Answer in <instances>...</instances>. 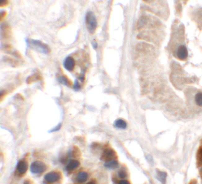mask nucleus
Returning a JSON list of instances; mask_svg holds the SVG:
<instances>
[{"label":"nucleus","instance_id":"obj_1","mask_svg":"<svg viewBox=\"0 0 202 184\" xmlns=\"http://www.w3.org/2000/svg\"><path fill=\"white\" fill-rule=\"evenodd\" d=\"M25 41L28 47L36 50L38 52L45 54H49L51 52L49 45L40 40L27 39Z\"/></svg>","mask_w":202,"mask_h":184},{"label":"nucleus","instance_id":"obj_2","mask_svg":"<svg viewBox=\"0 0 202 184\" xmlns=\"http://www.w3.org/2000/svg\"><path fill=\"white\" fill-rule=\"evenodd\" d=\"M86 24L89 33H94L97 29L98 23L96 16L92 11H88L86 14Z\"/></svg>","mask_w":202,"mask_h":184},{"label":"nucleus","instance_id":"obj_3","mask_svg":"<svg viewBox=\"0 0 202 184\" xmlns=\"http://www.w3.org/2000/svg\"><path fill=\"white\" fill-rule=\"evenodd\" d=\"M47 169V166L42 161H35L30 166V171L33 174L42 173Z\"/></svg>","mask_w":202,"mask_h":184},{"label":"nucleus","instance_id":"obj_4","mask_svg":"<svg viewBox=\"0 0 202 184\" xmlns=\"http://www.w3.org/2000/svg\"><path fill=\"white\" fill-rule=\"evenodd\" d=\"M2 36L6 40H9L12 37L11 27L7 23H3L1 25Z\"/></svg>","mask_w":202,"mask_h":184},{"label":"nucleus","instance_id":"obj_5","mask_svg":"<svg viewBox=\"0 0 202 184\" xmlns=\"http://www.w3.org/2000/svg\"><path fill=\"white\" fill-rule=\"evenodd\" d=\"M61 175L58 172H51L45 175L44 179L46 181L49 183H54L60 179Z\"/></svg>","mask_w":202,"mask_h":184},{"label":"nucleus","instance_id":"obj_6","mask_svg":"<svg viewBox=\"0 0 202 184\" xmlns=\"http://www.w3.org/2000/svg\"><path fill=\"white\" fill-rule=\"evenodd\" d=\"M64 68L69 72L73 70L75 66V62L72 57L68 56L64 59Z\"/></svg>","mask_w":202,"mask_h":184},{"label":"nucleus","instance_id":"obj_7","mask_svg":"<svg viewBox=\"0 0 202 184\" xmlns=\"http://www.w3.org/2000/svg\"><path fill=\"white\" fill-rule=\"evenodd\" d=\"M28 163L25 160H20L17 165V170L20 174H24L28 170Z\"/></svg>","mask_w":202,"mask_h":184},{"label":"nucleus","instance_id":"obj_8","mask_svg":"<svg viewBox=\"0 0 202 184\" xmlns=\"http://www.w3.org/2000/svg\"><path fill=\"white\" fill-rule=\"evenodd\" d=\"M188 56V51L186 47L184 45H180L177 50V56L180 60L186 59Z\"/></svg>","mask_w":202,"mask_h":184},{"label":"nucleus","instance_id":"obj_9","mask_svg":"<svg viewBox=\"0 0 202 184\" xmlns=\"http://www.w3.org/2000/svg\"><path fill=\"white\" fill-rule=\"evenodd\" d=\"M2 49L5 52H7V53H9V54L13 55V56L16 57L17 58L21 57V55H20V52H18V51L13 50L12 46L9 44H5L2 46Z\"/></svg>","mask_w":202,"mask_h":184},{"label":"nucleus","instance_id":"obj_10","mask_svg":"<svg viewBox=\"0 0 202 184\" xmlns=\"http://www.w3.org/2000/svg\"><path fill=\"white\" fill-rule=\"evenodd\" d=\"M116 156V153L112 149H106L104 151L102 156V160H108L113 159Z\"/></svg>","mask_w":202,"mask_h":184},{"label":"nucleus","instance_id":"obj_11","mask_svg":"<svg viewBox=\"0 0 202 184\" xmlns=\"http://www.w3.org/2000/svg\"><path fill=\"white\" fill-rule=\"evenodd\" d=\"M42 79V77L41 76L39 73H35L33 74L32 75L28 76L27 78L26 83L28 84L37 81L41 80Z\"/></svg>","mask_w":202,"mask_h":184},{"label":"nucleus","instance_id":"obj_12","mask_svg":"<svg viewBox=\"0 0 202 184\" xmlns=\"http://www.w3.org/2000/svg\"><path fill=\"white\" fill-rule=\"evenodd\" d=\"M88 178V173L86 172H81L77 174L76 180L78 183H82L86 182Z\"/></svg>","mask_w":202,"mask_h":184},{"label":"nucleus","instance_id":"obj_13","mask_svg":"<svg viewBox=\"0 0 202 184\" xmlns=\"http://www.w3.org/2000/svg\"><path fill=\"white\" fill-rule=\"evenodd\" d=\"M80 165V162L77 160H71L67 165L66 169L68 171H72L78 168Z\"/></svg>","mask_w":202,"mask_h":184},{"label":"nucleus","instance_id":"obj_14","mask_svg":"<svg viewBox=\"0 0 202 184\" xmlns=\"http://www.w3.org/2000/svg\"><path fill=\"white\" fill-rule=\"evenodd\" d=\"M58 80L59 82L61 83L64 86H67L68 87H70L72 85V82L68 79L67 76L64 75H60L58 77Z\"/></svg>","mask_w":202,"mask_h":184},{"label":"nucleus","instance_id":"obj_15","mask_svg":"<svg viewBox=\"0 0 202 184\" xmlns=\"http://www.w3.org/2000/svg\"><path fill=\"white\" fill-rule=\"evenodd\" d=\"M105 167L108 169H116L119 166V164L116 160H111L108 162H106L104 164Z\"/></svg>","mask_w":202,"mask_h":184},{"label":"nucleus","instance_id":"obj_16","mask_svg":"<svg viewBox=\"0 0 202 184\" xmlns=\"http://www.w3.org/2000/svg\"><path fill=\"white\" fill-rule=\"evenodd\" d=\"M114 126L119 129H124L127 127V125L124 120L123 119H119L115 122Z\"/></svg>","mask_w":202,"mask_h":184},{"label":"nucleus","instance_id":"obj_17","mask_svg":"<svg viewBox=\"0 0 202 184\" xmlns=\"http://www.w3.org/2000/svg\"><path fill=\"white\" fill-rule=\"evenodd\" d=\"M167 174L166 173L161 171L157 172V178L159 181H160L162 184H165L166 180Z\"/></svg>","mask_w":202,"mask_h":184},{"label":"nucleus","instance_id":"obj_18","mask_svg":"<svg viewBox=\"0 0 202 184\" xmlns=\"http://www.w3.org/2000/svg\"><path fill=\"white\" fill-rule=\"evenodd\" d=\"M195 103L198 106H202V92H199L196 94Z\"/></svg>","mask_w":202,"mask_h":184},{"label":"nucleus","instance_id":"obj_19","mask_svg":"<svg viewBox=\"0 0 202 184\" xmlns=\"http://www.w3.org/2000/svg\"><path fill=\"white\" fill-rule=\"evenodd\" d=\"M4 60H5V62L11 64L13 67H17V66L19 65V63L18 62H16L15 60H14L13 59L10 58H5Z\"/></svg>","mask_w":202,"mask_h":184},{"label":"nucleus","instance_id":"obj_20","mask_svg":"<svg viewBox=\"0 0 202 184\" xmlns=\"http://www.w3.org/2000/svg\"><path fill=\"white\" fill-rule=\"evenodd\" d=\"M81 88V85L79 84V81L77 80H75V81L74 84L73 85V89L76 92H78L80 91Z\"/></svg>","mask_w":202,"mask_h":184},{"label":"nucleus","instance_id":"obj_21","mask_svg":"<svg viewBox=\"0 0 202 184\" xmlns=\"http://www.w3.org/2000/svg\"><path fill=\"white\" fill-rule=\"evenodd\" d=\"M9 1L7 0H1L0 1V6L1 7H5L9 5Z\"/></svg>","mask_w":202,"mask_h":184},{"label":"nucleus","instance_id":"obj_22","mask_svg":"<svg viewBox=\"0 0 202 184\" xmlns=\"http://www.w3.org/2000/svg\"><path fill=\"white\" fill-rule=\"evenodd\" d=\"M62 127V124L61 123L58 124L55 127L52 128L50 131H48L49 133H52V132H55V131H58L61 129Z\"/></svg>","mask_w":202,"mask_h":184},{"label":"nucleus","instance_id":"obj_23","mask_svg":"<svg viewBox=\"0 0 202 184\" xmlns=\"http://www.w3.org/2000/svg\"><path fill=\"white\" fill-rule=\"evenodd\" d=\"M7 11H5V10H2L1 11V15H0L1 21H2L5 19V18L7 17Z\"/></svg>","mask_w":202,"mask_h":184},{"label":"nucleus","instance_id":"obj_24","mask_svg":"<svg viewBox=\"0 0 202 184\" xmlns=\"http://www.w3.org/2000/svg\"><path fill=\"white\" fill-rule=\"evenodd\" d=\"M119 176L121 178H126L127 176V172H125V170H121L119 172Z\"/></svg>","mask_w":202,"mask_h":184},{"label":"nucleus","instance_id":"obj_25","mask_svg":"<svg viewBox=\"0 0 202 184\" xmlns=\"http://www.w3.org/2000/svg\"><path fill=\"white\" fill-rule=\"evenodd\" d=\"M118 184H130L129 181H127L126 180H122L121 181H119Z\"/></svg>","mask_w":202,"mask_h":184},{"label":"nucleus","instance_id":"obj_26","mask_svg":"<svg viewBox=\"0 0 202 184\" xmlns=\"http://www.w3.org/2000/svg\"><path fill=\"white\" fill-rule=\"evenodd\" d=\"M92 45L94 49H96L98 48V43H97L96 41H93V42H92Z\"/></svg>","mask_w":202,"mask_h":184},{"label":"nucleus","instance_id":"obj_27","mask_svg":"<svg viewBox=\"0 0 202 184\" xmlns=\"http://www.w3.org/2000/svg\"><path fill=\"white\" fill-rule=\"evenodd\" d=\"M79 79L81 81H83L85 80V74H82L81 76L79 77Z\"/></svg>","mask_w":202,"mask_h":184},{"label":"nucleus","instance_id":"obj_28","mask_svg":"<svg viewBox=\"0 0 202 184\" xmlns=\"http://www.w3.org/2000/svg\"><path fill=\"white\" fill-rule=\"evenodd\" d=\"M87 184H97V183L96 181L92 180V181H90L89 183H87Z\"/></svg>","mask_w":202,"mask_h":184},{"label":"nucleus","instance_id":"obj_29","mask_svg":"<svg viewBox=\"0 0 202 184\" xmlns=\"http://www.w3.org/2000/svg\"><path fill=\"white\" fill-rule=\"evenodd\" d=\"M24 184H32L31 182V181H29V180H26L25 181L24 183Z\"/></svg>","mask_w":202,"mask_h":184},{"label":"nucleus","instance_id":"obj_30","mask_svg":"<svg viewBox=\"0 0 202 184\" xmlns=\"http://www.w3.org/2000/svg\"><path fill=\"white\" fill-rule=\"evenodd\" d=\"M197 184L196 183V182H195V181H192V182L191 183V184Z\"/></svg>","mask_w":202,"mask_h":184},{"label":"nucleus","instance_id":"obj_31","mask_svg":"<svg viewBox=\"0 0 202 184\" xmlns=\"http://www.w3.org/2000/svg\"><path fill=\"white\" fill-rule=\"evenodd\" d=\"M201 153H202V150H201Z\"/></svg>","mask_w":202,"mask_h":184},{"label":"nucleus","instance_id":"obj_32","mask_svg":"<svg viewBox=\"0 0 202 184\" xmlns=\"http://www.w3.org/2000/svg\"></svg>","mask_w":202,"mask_h":184}]
</instances>
